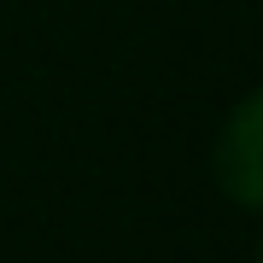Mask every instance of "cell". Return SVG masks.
I'll return each mask as SVG.
<instances>
[{
    "label": "cell",
    "mask_w": 263,
    "mask_h": 263,
    "mask_svg": "<svg viewBox=\"0 0 263 263\" xmlns=\"http://www.w3.org/2000/svg\"><path fill=\"white\" fill-rule=\"evenodd\" d=\"M216 187L240 211L263 205V94H246L216 135Z\"/></svg>",
    "instance_id": "1"
}]
</instances>
